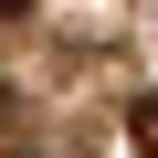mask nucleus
<instances>
[{
	"label": "nucleus",
	"instance_id": "nucleus-1",
	"mask_svg": "<svg viewBox=\"0 0 158 158\" xmlns=\"http://www.w3.org/2000/svg\"><path fill=\"white\" fill-rule=\"evenodd\" d=\"M127 137H137V158H158V95H137V106H127Z\"/></svg>",
	"mask_w": 158,
	"mask_h": 158
},
{
	"label": "nucleus",
	"instance_id": "nucleus-3",
	"mask_svg": "<svg viewBox=\"0 0 158 158\" xmlns=\"http://www.w3.org/2000/svg\"><path fill=\"white\" fill-rule=\"evenodd\" d=\"M11 158H32V148H11Z\"/></svg>",
	"mask_w": 158,
	"mask_h": 158
},
{
	"label": "nucleus",
	"instance_id": "nucleus-4",
	"mask_svg": "<svg viewBox=\"0 0 158 158\" xmlns=\"http://www.w3.org/2000/svg\"><path fill=\"white\" fill-rule=\"evenodd\" d=\"M0 95H11V85H0Z\"/></svg>",
	"mask_w": 158,
	"mask_h": 158
},
{
	"label": "nucleus",
	"instance_id": "nucleus-2",
	"mask_svg": "<svg viewBox=\"0 0 158 158\" xmlns=\"http://www.w3.org/2000/svg\"><path fill=\"white\" fill-rule=\"evenodd\" d=\"M11 11H32V0H0V21H11Z\"/></svg>",
	"mask_w": 158,
	"mask_h": 158
}]
</instances>
